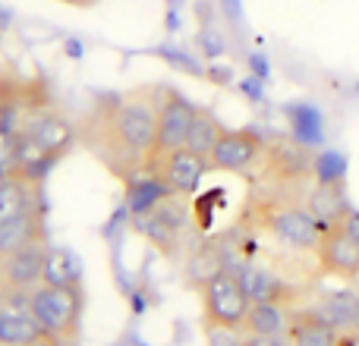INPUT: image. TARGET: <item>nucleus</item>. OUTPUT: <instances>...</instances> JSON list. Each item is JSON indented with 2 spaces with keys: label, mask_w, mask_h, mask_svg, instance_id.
<instances>
[{
  "label": "nucleus",
  "mask_w": 359,
  "mask_h": 346,
  "mask_svg": "<svg viewBox=\"0 0 359 346\" xmlns=\"http://www.w3.org/2000/svg\"><path fill=\"white\" fill-rule=\"evenodd\" d=\"M158 88H139L126 95H101L92 111L76 126L82 142L111 173L123 183L149 173L158 130Z\"/></svg>",
  "instance_id": "f257e3e1"
},
{
  "label": "nucleus",
  "mask_w": 359,
  "mask_h": 346,
  "mask_svg": "<svg viewBox=\"0 0 359 346\" xmlns=\"http://www.w3.org/2000/svg\"><path fill=\"white\" fill-rule=\"evenodd\" d=\"M86 290L82 286H48L41 284L29 296V315L54 346H76L82 337Z\"/></svg>",
  "instance_id": "f03ea898"
},
{
  "label": "nucleus",
  "mask_w": 359,
  "mask_h": 346,
  "mask_svg": "<svg viewBox=\"0 0 359 346\" xmlns=\"http://www.w3.org/2000/svg\"><path fill=\"white\" fill-rule=\"evenodd\" d=\"M198 293H202V321L236 331L243 328V318H246L252 299H249L246 286H243L240 271L221 268L208 280L198 284Z\"/></svg>",
  "instance_id": "7ed1b4c3"
},
{
  "label": "nucleus",
  "mask_w": 359,
  "mask_h": 346,
  "mask_svg": "<svg viewBox=\"0 0 359 346\" xmlns=\"http://www.w3.org/2000/svg\"><path fill=\"white\" fill-rule=\"evenodd\" d=\"M259 223L274 236L278 242L299 252H316L318 240H322V227L318 221L299 205H284V202H265L259 208Z\"/></svg>",
  "instance_id": "20e7f679"
},
{
  "label": "nucleus",
  "mask_w": 359,
  "mask_h": 346,
  "mask_svg": "<svg viewBox=\"0 0 359 346\" xmlns=\"http://www.w3.org/2000/svg\"><path fill=\"white\" fill-rule=\"evenodd\" d=\"M192 117H196V104L183 98L180 92L161 88V98H158V130H155V148H151V161L174 148H183L186 136H189ZM149 161V164H151Z\"/></svg>",
  "instance_id": "39448f33"
},
{
  "label": "nucleus",
  "mask_w": 359,
  "mask_h": 346,
  "mask_svg": "<svg viewBox=\"0 0 359 346\" xmlns=\"http://www.w3.org/2000/svg\"><path fill=\"white\" fill-rule=\"evenodd\" d=\"M208 170H211L208 161L189 148H174V151H168V155L155 158V161L149 164V173L170 192V195H192Z\"/></svg>",
  "instance_id": "423d86ee"
},
{
  "label": "nucleus",
  "mask_w": 359,
  "mask_h": 346,
  "mask_svg": "<svg viewBox=\"0 0 359 346\" xmlns=\"http://www.w3.org/2000/svg\"><path fill=\"white\" fill-rule=\"evenodd\" d=\"M265 139L255 130H224L208 155V167L217 173H243L262 161Z\"/></svg>",
  "instance_id": "0eeeda50"
},
{
  "label": "nucleus",
  "mask_w": 359,
  "mask_h": 346,
  "mask_svg": "<svg viewBox=\"0 0 359 346\" xmlns=\"http://www.w3.org/2000/svg\"><path fill=\"white\" fill-rule=\"evenodd\" d=\"M316 258L322 265V271L331 274V277H359V242L341 223L322 230Z\"/></svg>",
  "instance_id": "6e6552de"
},
{
  "label": "nucleus",
  "mask_w": 359,
  "mask_h": 346,
  "mask_svg": "<svg viewBox=\"0 0 359 346\" xmlns=\"http://www.w3.org/2000/svg\"><path fill=\"white\" fill-rule=\"evenodd\" d=\"M44 214V183L13 177L0 183V223Z\"/></svg>",
  "instance_id": "1a4fd4ad"
},
{
  "label": "nucleus",
  "mask_w": 359,
  "mask_h": 346,
  "mask_svg": "<svg viewBox=\"0 0 359 346\" xmlns=\"http://www.w3.org/2000/svg\"><path fill=\"white\" fill-rule=\"evenodd\" d=\"M268 164V173L280 183H299L312 173V155L297 142H287V139H274V142H265V151H262Z\"/></svg>",
  "instance_id": "9d476101"
},
{
  "label": "nucleus",
  "mask_w": 359,
  "mask_h": 346,
  "mask_svg": "<svg viewBox=\"0 0 359 346\" xmlns=\"http://www.w3.org/2000/svg\"><path fill=\"white\" fill-rule=\"evenodd\" d=\"M284 340L287 346H337L341 334L316 309H290Z\"/></svg>",
  "instance_id": "9b49d317"
},
{
  "label": "nucleus",
  "mask_w": 359,
  "mask_h": 346,
  "mask_svg": "<svg viewBox=\"0 0 359 346\" xmlns=\"http://www.w3.org/2000/svg\"><path fill=\"white\" fill-rule=\"evenodd\" d=\"M48 242V227H44V214L35 217H16V221L0 223V261L10 255L22 252L29 246Z\"/></svg>",
  "instance_id": "f8f14e48"
},
{
  "label": "nucleus",
  "mask_w": 359,
  "mask_h": 346,
  "mask_svg": "<svg viewBox=\"0 0 359 346\" xmlns=\"http://www.w3.org/2000/svg\"><path fill=\"white\" fill-rule=\"evenodd\" d=\"M306 211H309V214L318 221V227L325 230V227H334V223H341L353 208L347 205V198H344L341 186H337L334 179H322V183H318L316 189L309 192Z\"/></svg>",
  "instance_id": "ddd939ff"
},
{
  "label": "nucleus",
  "mask_w": 359,
  "mask_h": 346,
  "mask_svg": "<svg viewBox=\"0 0 359 346\" xmlns=\"http://www.w3.org/2000/svg\"><path fill=\"white\" fill-rule=\"evenodd\" d=\"M41 337L29 305H0V346H29Z\"/></svg>",
  "instance_id": "4468645a"
},
{
  "label": "nucleus",
  "mask_w": 359,
  "mask_h": 346,
  "mask_svg": "<svg viewBox=\"0 0 359 346\" xmlns=\"http://www.w3.org/2000/svg\"><path fill=\"white\" fill-rule=\"evenodd\" d=\"M318 315L337 331V334H347V331H359V296L356 293H328V296L318 303Z\"/></svg>",
  "instance_id": "2eb2a0df"
},
{
  "label": "nucleus",
  "mask_w": 359,
  "mask_h": 346,
  "mask_svg": "<svg viewBox=\"0 0 359 346\" xmlns=\"http://www.w3.org/2000/svg\"><path fill=\"white\" fill-rule=\"evenodd\" d=\"M246 337H284L287 331V309L278 303H252L243 318Z\"/></svg>",
  "instance_id": "dca6fc26"
},
{
  "label": "nucleus",
  "mask_w": 359,
  "mask_h": 346,
  "mask_svg": "<svg viewBox=\"0 0 359 346\" xmlns=\"http://www.w3.org/2000/svg\"><path fill=\"white\" fill-rule=\"evenodd\" d=\"M240 280L252 303H278V305L290 303V286L280 277H274V274L262 271V268H243Z\"/></svg>",
  "instance_id": "f3484780"
},
{
  "label": "nucleus",
  "mask_w": 359,
  "mask_h": 346,
  "mask_svg": "<svg viewBox=\"0 0 359 346\" xmlns=\"http://www.w3.org/2000/svg\"><path fill=\"white\" fill-rule=\"evenodd\" d=\"M44 284L48 286H82V268L69 249H48L44 258Z\"/></svg>",
  "instance_id": "a211bd4d"
},
{
  "label": "nucleus",
  "mask_w": 359,
  "mask_h": 346,
  "mask_svg": "<svg viewBox=\"0 0 359 346\" xmlns=\"http://www.w3.org/2000/svg\"><path fill=\"white\" fill-rule=\"evenodd\" d=\"M221 132H224V126L217 123L215 113L205 111V107H196V117H192L189 136H186V145H183V148L196 151V155H202L205 161H208V155H211V148L217 145Z\"/></svg>",
  "instance_id": "6ab92c4d"
},
{
  "label": "nucleus",
  "mask_w": 359,
  "mask_h": 346,
  "mask_svg": "<svg viewBox=\"0 0 359 346\" xmlns=\"http://www.w3.org/2000/svg\"><path fill=\"white\" fill-rule=\"evenodd\" d=\"M19 177V145L6 130H0V179Z\"/></svg>",
  "instance_id": "aec40b11"
},
{
  "label": "nucleus",
  "mask_w": 359,
  "mask_h": 346,
  "mask_svg": "<svg viewBox=\"0 0 359 346\" xmlns=\"http://www.w3.org/2000/svg\"><path fill=\"white\" fill-rule=\"evenodd\" d=\"M202 334H205V346H243L246 334L236 328H221V324H208L202 321Z\"/></svg>",
  "instance_id": "412c9836"
},
{
  "label": "nucleus",
  "mask_w": 359,
  "mask_h": 346,
  "mask_svg": "<svg viewBox=\"0 0 359 346\" xmlns=\"http://www.w3.org/2000/svg\"><path fill=\"white\" fill-rule=\"evenodd\" d=\"M243 346H287L284 337H246Z\"/></svg>",
  "instance_id": "4be33fe9"
},
{
  "label": "nucleus",
  "mask_w": 359,
  "mask_h": 346,
  "mask_svg": "<svg viewBox=\"0 0 359 346\" xmlns=\"http://www.w3.org/2000/svg\"><path fill=\"white\" fill-rule=\"evenodd\" d=\"M29 346H54V343H50L48 337H41V340H35V343H29Z\"/></svg>",
  "instance_id": "5701e85b"
},
{
  "label": "nucleus",
  "mask_w": 359,
  "mask_h": 346,
  "mask_svg": "<svg viewBox=\"0 0 359 346\" xmlns=\"http://www.w3.org/2000/svg\"><path fill=\"white\" fill-rule=\"evenodd\" d=\"M0 183H4V179H0Z\"/></svg>",
  "instance_id": "b1692460"
}]
</instances>
